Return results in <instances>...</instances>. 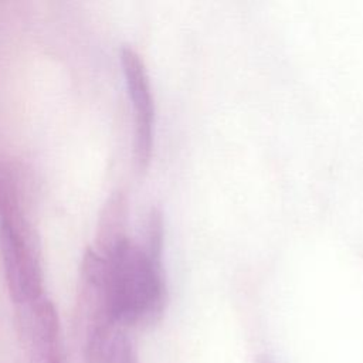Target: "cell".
Instances as JSON below:
<instances>
[{
	"label": "cell",
	"mask_w": 363,
	"mask_h": 363,
	"mask_svg": "<svg viewBox=\"0 0 363 363\" xmlns=\"http://www.w3.org/2000/svg\"><path fill=\"white\" fill-rule=\"evenodd\" d=\"M104 258L108 308L115 326L126 330L157 323L167 305L162 255L128 237Z\"/></svg>",
	"instance_id": "6da1fadb"
},
{
	"label": "cell",
	"mask_w": 363,
	"mask_h": 363,
	"mask_svg": "<svg viewBox=\"0 0 363 363\" xmlns=\"http://www.w3.org/2000/svg\"><path fill=\"white\" fill-rule=\"evenodd\" d=\"M0 247L14 306L45 295L40 241L24 201L10 200L0 204Z\"/></svg>",
	"instance_id": "7a4b0ae2"
},
{
	"label": "cell",
	"mask_w": 363,
	"mask_h": 363,
	"mask_svg": "<svg viewBox=\"0 0 363 363\" xmlns=\"http://www.w3.org/2000/svg\"><path fill=\"white\" fill-rule=\"evenodd\" d=\"M18 336L28 363H67L60 316L45 295L14 306Z\"/></svg>",
	"instance_id": "3957f363"
},
{
	"label": "cell",
	"mask_w": 363,
	"mask_h": 363,
	"mask_svg": "<svg viewBox=\"0 0 363 363\" xmlns=\"http://www.w3.org/2000/svg\"><path fill=\"white\" fill-rule=\"evenodd\" d=\"M121 64L133 108V159L139 172L149 166L155 138V101L143 60L129 45L121 50Z\"/></svg>",
	"instance_id": "277c9868"
},
{
	"label": "cell",
	"mask_w": 363,
	"mask_h": 363,
	"mask_svg": "<svg viewBox=\"0 0 363 363\" xmlns=\"http://www.w3.org/2000/svg\"><path fill=\"white\" fill-rule=\"evenodd\" d=\"M126 221L128 197L122 190H116L106 199L96 224L95 250L102 257L108 255L121 241L128 238Z\"/></svg>",
	"instance_id": "5b68a950"
},
{
	"label": "cell",
	"mask_w": 363,
	"mask_h": 363,
	"mask_svg": "<svg viewBox=\"0 0 363 363\" xmlns=\"http://www.w3.org/2000/svg\"><path fill=\"white\" fill-rule=\"evenodd\" d=\"M105 363H139L135 343L125 329H116L112 335L106 349Z\"/></svg>",
	"instance_id": "8992f818"
},
{
	"label": "cell",
	"mask_w": 363,
	"mask_h": 363,
	"mask_svg": "<svg viewBox=\"0 0 363 363\" xmlns=\"http://www.w3.org/2000/svg\"><path fill=\"white\" fill-rule=\"evenodd\" d=\"M255 363H275V362H274L269 356H267V354H259V356L257 357Z\"/></svg>",
	"instance_id": "52a82bcc"
}]
</instances>
